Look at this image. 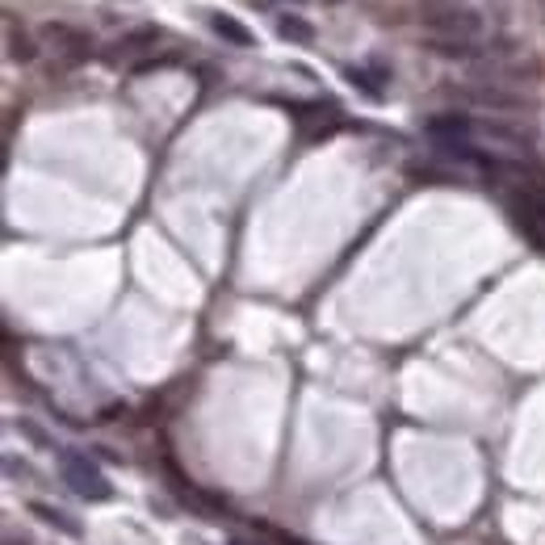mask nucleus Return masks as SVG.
<instances>
[{"instance_id":"nucleus-1","label":"nucleus","mask_w":545,"mask_h":545,"mask_svg":"<svg viewBox=\"0 0 545 545\" xmlns=\"http://www.w3.org/2000/svg\"><path fill=\"white\" fill-rule=\"evenodd\" d=\"M420 17L436 38H449V42H478L482 29H487L482 13L470 9V4H457V0H423Z\"/></svg>"},{"instance_id":"nucleus-2","label":"nucleus","mask_w":545,"mask_h":545,"mask_svg":"<svg viewBox=\"0 0 545 545\" xmlns=\"http://www.w3.org/2000/svg\"><path fill=\"white\" fill-rule=\"evenodd\" d=\"M59 470H63V482H68L80 499H88V504H105V499H113L109 478L101 474L88 457H80V453H63V457H59Z\"/></svg>"},{"instance_id":"nucleus-3","label":"nucleus","mask_w":545,"mask_h":545,"mask_svg":"<svg viewBox=\"0 0 545 545\" xmlns=\"http://www.w3.org/2000/svg\"><path fill=\"white\" fill-rule=\"evenodd\" d=\"M38 38L51 46L63 63H84L88 59V51H93V38L84 34V29L68 26V21H46V26L38 29Z\"/></svg>"},{"instance_id":"nucleus-4","label":"nucleus","mask_w":545,"mask_h":545,"mask_svg":"<svg viewBox=\"0 0 545 545\" xmlns=\"http://www.w3.org/2000/svg\"><path fill=\"white\" fill-rule=\"evenodd\" d=\"M512 214H516V227H520V231L529 235L532 244L545 252V197H541V193H537V189H524L516 202H512Z\"/></svg>"},{"instance_id":"nucleus-5","label":"nucleus","mask_w":545,"mask_h":545,"mask_svg":"<svg viewBox=\"0 0 545 545\" xmlns=\"http://www.w3.org/2000/svg\"><path fill=\"white\" fill-rule=\"evenodd\" d=\"M457 96L462 101H470V105H482V109H524V96L507 93V88H499V84H465V88H457Z\"/></svg>"},{"instance_id":"nucleus-6","label":"nucleus","mask_w":545,"mask_h":545,"mask_svg":"<svg viewBox=\"0 0 545 545\" xmlns=\"http://www.w3.org/2000/svg\"><path fill=\"white\" fill-rule=\"evenodd\" d=\"M155 42H160V29H155V26H135L130 34H122V38L113 42L109 59H113V63H122V59H135V54L151 51Z\"/></svg>"},{"instance_id":"nucleus-7","label":"nucleus","mask_w":545,"mask_h":545,"mask_svg":"<svg viewBox=\"0 0 545 545\" xmlns=\"http://www.w3.org/2000/svg\"><path fill=\"white\" fill-rule=\"evenodd\" d=\"M423 130H428L436 143H465V138L474 135V122H470L465 113H440V118H432Z\"/></svg>"},{"instance_id":"nucleus-8","label":"nucleus","mask_w":545,"mask_h":545,"mask_svg":"<svg viewBox=\"0 0 545 545\" xmlns=\"http://www.w3.org/2000/svg\"><path fill=\"white\" fill-rule=\"evenodd\" d=\"M26 512L29 516H38L42 524H51V529H59L63 537H80V520L71 516V512H63V507H51V504H42V499H29L26 504Z\"/></svg>"},{"instance_id":"nucleus-9","label":"nucleus","mask_w":545,"mask_h":545,"mask_svg":"<svg viewBox=\"0 0 545 545\" xmlns=\"http://www.w3.org/2000/svg\"><path fill=\"white\" fill-rule=\"evenodd\" d=\"M4 46H9V59H13V63H34V59H38V46H34V38H29L26 29L17 26L13 13L4 17Z\"/></svg>"},{"instance_id":"nucleus-10","label":"nucleus","mask_w":545,"mask_h":545,"mask_svg":"<svg viewBox=\"0 0 545 545\" xmlns=\"http://www.w3.org/2000/svg\"><path fill=\"white\" fill-rule=\"evenodd\" d=\"M210 29H214L218 38L222 42H231V46H256V34L244 26V21H235V17H227V13H214L210 17Z\"/></svg>"},{"instance_id":"nucleus-11","label":"nucleus","mask_w":545,"mask_h":545,"mask_svg":"<svg viewBox=\"0 0 545 545\" xmlns=\"http://www.w3.org/2000/svg\"><path fill=\"white\" fill-rule=\"evenodd\" d=\"M277 34H281L286 42H294V46H311L314 42V26L306 21V17H298V13L277 17Z\"/></svg>"},{"instance_id":"nucleus-12","label":"nucleus","mask_w":545,"mask_h":545,"mask_svg":"<svg viewBox=\"0 0 545 545\" xmlns=\"http://www.w3.org/2000/svg\"><path fill=\"white\" fill-rule=\"evenodd\" d=\"M348 80H353V84H356V88H361V93H365V96H373V101H378V96H382V84H373V80H369V71H365V68H348Z\"/></svg>"},{"instance_id":"nucleus-13","label":"nucleus","mask_w":545,"mask_h":545,"mask_svg":"<svg viewBox=\"0 0 545 545\" xmlns=\"http://www.w3.org/2000/svg\"><path fill=\"white\" fill-rule=\"evenodd\" d=\"M4 545H26V541H21V537H13V532H9V537H4Z\"/></svg>"},{"instance_id":"nucleus-14","label":"nucleus","mask_w":545,"mask_h":545,"mask_svg":"<svg viewBox=\"0 0 545 545\" xmlns=\"http://www.w3.org/2000/svg\"><path fill=\"white\" fill-rule=\"evenodd\" d=\"M227 545H252V541H244V537H231V541H227Z\"/></svg>"},{"instance_id":"nucleus-15","label":"nucleus","mask_w":545,"mask_h":545,"mask_svg":"<svg viewBox=\"0 0 545 545\" xmlns=\"http://www.w3.org/2000/svg\"><path fill=\"white\" fill-rule=\"evenodd\" d=\"M256 4H272V0H256ZM286 4H298V0H286Z\"/></svg>"},{"instance_id":"nucleus-16","label":"nucleus","mask_w":545,"mask_h":545,"mask_svg":"<svg viewBox=\"0 0 545 545\" xmlns=\"http://www.w3.org/2000/svg\"><path fill=\"white\" fill-rule=\"evenodd\" d=\"M327 4H340V0H327Z\"/></svg>"}]
</instances>
